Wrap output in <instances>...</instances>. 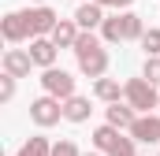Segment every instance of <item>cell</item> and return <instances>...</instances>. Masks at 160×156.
<instances>
[{
	"label": "cell",
	"mask_w": 160,
	"mask_h": 156,
	"mask_svg": "<svg viewBox=\"0 0 160 156\" xmlns=\"http://www.w3.org/2000/svg\"><path fill=\"white\" fill-rule=\"evenodd\" d=\"M0 34L8 45H19V41H34V30H30V15L26 11H8L0 19Z\"/></svg>",
	"instance_id": "3957f363"
},
{
	"label": "cell",
	"mask_w": 160,
	"mask_h": 156,
	"mask_svg": "<svg viewBox=\"0 0 160 156\" xmlns=\"http://www.w3.org/2000/svg\"><path fill=\"white\" fill-rule=\"evenodd\" d=\"M123 145H127V138H123L119 130H116V126H108V123H104V126H97V130H93V149H97V153H119Z\"/></svg>",
	"instance_id": "52a82bcc"
},
{
	"label": "cell",
	"mask_w": 160,
	"mask_h": 156,
	"mask_svg": "<svg viewBox=\"0 0 160 156\" xmlns=\"http://www.w3.org/2000/svg\"><path fill=\"white\" fill-rule=\"evenodd\" d=\"M123 22H127V41H142V37H145L142 15H134V11H123Z\"/></svg>",
	"instance_id": "ac0fdd59"
},
{
	"label": "cell",
	"mask_w": 160,
	"mask_h": 156,
	"mask_svg": "<svg viewBox=\"0 0 160 156\" xmlns=\"http://www.w3.org/2000/svg\"><path fill=\"white\" fill-rule=\"evenodd\" d=\"M101 37L108 41V45H119V41H127V22H123V15L104 19V26H101Z\"/></svg>",
	"instance_id": "9a60e30c"
},
{
	"label": "cell",
	"mask_w": 160,
	"mask_h": 156,
	"mask_svg": "<svg viewBox=\"0 0 160 156\" xmlns=\"http://www.w3.org/2000/svg\"><path fill=\"white\" fill-rule=\"evenodd\" d=\"M78 37H82V30H78V22H75V19H60V22H56V30H52V45H56V48H71V52H75Z\"/></svg>",
	"instance_id": "8fae6325"
},
{
	"label": "cell",
	"mask_w": 160,
	"mask_h": 156,
	"mask_svg": "<svg viewBox=\"0 0 160 156\" xmlns=\"http://www.w3.org/2000/svg\"><path fill=\"white\" fill-rule=\"evenodd\" d=\"M104 115H108V126H116V130H130V126H134V108H130V104H108V112H104Z\"/></svg>",
	"instance_id": "5bb4252c"
},
{
	"label": "cell",
	"mask_w": 160,
	"mask_h": 156,
	"mask_svg": "<svg viewBox=\"0 0 160 156\" xmlns=\"http://www.w3.org/2000/svg\"><path fill=\"white\" fill-rule=\"evenodd\" d=\"M41 4H45V0H38V7H41Z\"/></svg>",
	"instance_id": "484cf974"
},
{
	"label": "cell",
	"mask_w": 160,
	"mask_h": 156,
	"mask_svg": "<svg viewBox=\"0 0 160 156\" xmlns=\"http://www.w3.org/2000/svg\"><path fill=\"white\" fill-rule=\"evenodd\" d=\"M86 156H101V153H86Z\"/></svg>",
	"instance_id": "d4e9b609"
},
{
	"label": "cell",
	"mask_w": 160,
	"mask_h": 156,
	"mask_svg": "<svg viewBox=\"0 0 160 156\" xmlns=\"http://www.w3.org/2000/svg\"><path fill=\"white\" fill-rule=\"evenodd\" d=\"M93 93H97V100H108V104H119V97H123V85L116 82V78H97Z\"/></svg>",
	"instance_id": "2e32d148"
},
{
	"label": "cell",
	"mask_w": 160,
	"mask_h": 156,
	"mask_svg": "<svg viewBox=\"0 0 160 156\" xmlns=\"http://www.w3.org/2000/svg\"><path fill=\"white\" fill-rule=\"evenodd\" d=\"M89 112H93V108H89V97H78V93H75L71 100H63V119H67V123H86Z\"/></svg>",
	"instance_id": "4fadbf2b"
},
{
	"label": "cell",
	"mask_w": 160,
	"mask_h": 156,
	"mask_svg": "<svg viewBox=\"0 0 160 156\" xmlns=\"http://www.w3.org/2000/svg\"><path fill=\"white\" fill-rule=\"evenodd\" d=\"M30 15V30H34V37H52V30H56V22H60V15L52 11V7H30L26 11Z\"/></svg>",
	"instance_id": "8992f818"
},
{
	"label": "cell",
	"mask_w": 160,
	"mask_h": 156,
	"mask_svg": "<svg viewBox=\"0 0 160 156\" xmlns=\"http://www.w3.org/2000/svg\"><path fill=\"white\" fill-rule=\"evenodd\" d=\"M123 97H127V104H130L134 112H142V115H153V108H160L157 85H149L145 78H130V82L123 85Z\"/></svg>",
	"instance_id": "7a4b0ae2"
},
{
	"label": "cell",
	"mask_w": 160,
	"mask_h": 156,
	"mask_svg": "<svg viewBox=\"0 0 160 156\" xmlns=\"http://www.w3.org/2000/svg\"><path fill=\"white\" fill-rule=\"evenodd\" d=\"M15 156H52V145H48V138H30Z\"/></svg>",
	"instance_id": "e0dca14e"
},
{
	"label": "cell",
	"mask_w": 160,
	"mask_h": 156,
	"mask_svg": "<svg viewBox=\"0 0 160 156\" xmlns=\"http://www.w3.org/2000/svg\"><path fill=\"white\" fill-rule=\"evenodd\" d=\"M142 78L149 85H160V56H145V67H142Z\"/></svg>",
	"instance_id": "d6986e66"
},
{
	"label": "cell",
	"mask_w": 160,
	"mask_h": 156,
	"mask_svg": "<svg viewBox=\"0 0 160 156\" xmlns=\"http://www.w3.org/2000/svg\"><path fill=\"white\" fill-rule=\"evenodd\" d=\"M30 119L38 123V126H56L60 119H63V100H56V97H38V100H30Z\"/></svg>",
	"instance_id": "277c9868"
},
{
	"label": "cell",
	"mask_w": 160,
	"mask_h": 156,
	"mask_svg": "<svg viewBox=\"0 0 160 156\" xmlns=\"http://www.w3.org/2000/svg\"><path fill=\"white\" fill-rule=\"evenodd\" d=\"M30 67H34L30 52H22V48H8V52H4V75L26 78V75H30Z\"/></svg>",
	"instance_id": "30bf717a"
},
{
	"label": "cell",
	"mask_w": 160,
	"mask_h": 156,
	"mask_svg": "<svg viewBox=\"0 0 160 156\" xmlns=\"http://www.w3.org/2000/svg\"><path fill=\"white\" fill-rule=\"evenodd\" d=\"M104 19H108V15H104V7H101V4H93V0H89V4H78V11H75V22H78L82 34H93L97 26H104Z\"/></svg>",
	"instance_id": "ba28073f"
},
{
	"label": "cell",
	"mask_w": 160,
	"mask_h": 156,
	"mask_svg": "<svg viewBox=\"0 0 160 156\" xmlns=\"http://www.w3.org/2000/svg\"><path fill=\"white\" fill-rule=\"evenodd\" d=\"M41 85H45V93L56 97V100H71V97H75V78L67 75V71L48 67V71L41 75Z\"/></svg>",
	"instance_id": "5b68a950"
},
{
	"label": "cell",
	"mask_w": 160,
	"mask_h": 156,
	"mask_svg": "<svg viewBox=\"0 0 160 156\" xmlns=\"http://www.w3.org/2000/svg\"><path fill=\"white\" fill-rule=\"evenodd\" d=\"M93 4H101V7H130L134 0H93Z\"/></svg>",
	"instance_id": "603a6c76"
},
{
	"label": "cell",
	"mask_w": 160,
	"mask_h": 156,
	"mask_svg": "<svg viewBox=\"0 0 160 156\" xmlns=\"http://www.w3.org/2000/svg\"><path fill=\"white\" fill-rule=\"evenodd\" d=\"M52 156H78V149H75V141H60V145H52Z\"/></svg>",
	"instance_id": "7402d4cb"
},
{
	"label": "cell",
	"mask_w": 160,
	"mask_h": 156,
	"mask_svg": "<svg viewBox=\"0 0 160 156\" xmlns=\"http://www.w3.org/2000/svg\"><path fill=\"white\" fill-rule=\"evenodd\" d=\"M26 52H30V60H34L38 67H45V71L56 63V45H52V37H34Z\"/></svg>",
	"instance_id": "7c38bea8"
},
{
	"label": "cell",
	"mask_w": 160,
	"mask_h": 156,
	"mask_svg": "<svg viewBox=\"0 0 160 156\" xmlns=\"http://www.w3.org/2000/svg\"><path fill=\"white\" fill-rule=\"evenodd\" d=\"M142 48H145V56H160V30H145Z\"/></svg>",
	"instance_id": "ffe728a7"
},
{
	"label": "cell",
	"mask_w": 160,
	"mask_h": 156,
	"mask_svg": "<svg viewBox=\"0 0 160 156\" xmlns=\"http://www.w3.org/2000/svg\"><path fill=\"white\" fill-rule=\"evenodd\" d=\"M112 156H138V153H134V138H127V145H123L119 153H112Z\"/></svg>",
	"instance_id": "cb8c5ba5"
},
{
	"label": "cell",
	"mask_w": 160,
	"mask_h": 156,
	"mask_svg": "<svg viewBox=\"0 0 160 156\" xmlns=\"http://www.w3.org/2000/svg\"><path fill=\"white\" fill-rule=\"evenodd\" d=\"M75 60H78V71L89 75V78H104V71H108V52H104V45L93 37V34H82L78 37Z\"/></svg>",
	"instance_id": "6da1fadb"
},
{
	"label": "cell",
	"mask_w": 160,
	"mask_h": 156,
	"mask_svg": "<svg viewBox=\"0 0 160 156\" xmlns=\"http://www.w3.org/2000/svg\"><path fill=\"white\" fill-rule=\"evenodd\" d=\"M11 97H15V78L4 75L0 78V104H11Z\"/></svg>",
	"instance_id": "44dd1931"
},
{
	"label": "cell",
	"mask_w": 160,
	"mask_h": 156,
	"mask_svg": "<svg viewBox=\"0 0 160 156\" xmlns=\"http://www.w3.org/2000/svg\"><path fill=\"white\" fill-rule=\"evenodd\" d=\"M130 138L134 141H145V145L160 141V115H138L134 126H130Z\"/></svg>",
	"instance_id": "9c48e42d"
}]
</instances>
